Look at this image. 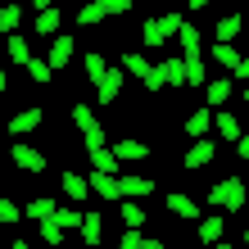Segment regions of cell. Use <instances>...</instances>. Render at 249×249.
<instances>
[{
	"mask_svg": "<svg viewBox=\"0 0 249 249\" xmlns=\"http://www.w3.org/2000/svg\"><path fill=\"white\" fill-rule=\"evenodd\" d=\"M181 23H186V14H177V9H168L163 18H145V23H141V41H145L150 50H163L168 41L181 32Z\"/></svg>",
	"mask_w": 249,
	"mask_h": 249,
	"instance_id": "cell-1",
	"label": "cell"
},
{
	"mask_svg": "<svg viewBox=\"0 0 249 249\" xmlns=\"http://www.w3.org/2000/svg\"><path fill=\"white\" fill-rule=\"evenodd\" d=\"M245 177H222V181H213V190H209V204L213 209H222V213H240L245 209Z\"/></svg>",
	"mask_w": 249,
	"mask_h": 249,
	"instance_id": "cell-2",
	"label": "cell"
},
{
	"mask_svg": "<svg viewBox=\"0 0 249 249\" xmlns=\"http://www.w3.org/2000/svg\"><path fill=\"white\" fill-rule=\"evenodd\" d=\"M72 127L82 131V141H86V150H91V145H105V127H100V118L86 105H72Z\"/></svg>",
	"mask_w": 249,
	"mask_h": 249,
	"instance_id": "cell-3",
	"label": "cell"
},
{
	"mask_svg": "<svg viewBox=\"0 0 249 249\" xmlns=\"http://www.w3.org/2000/svg\"><path fill=\"white\" fill-rule=\"evenodd\" d=\"M213 154H217V145L209 136H195V141H190V150H186V159H181V168L186 172H199V168L213 163Z\"/></svg>",
	"mask_w": 249,
	"mask_h": 249,
	"instance_id": "cell-4",
	"label": "cell"
},
{
	"mask_svg": "<svg viewBox=\"0 0 249 249\" xmlns=\"http://www.w3.org/2000/svg\"><path fill=\"white\" fill-rule=\"evenodd\" d=\"M9 163H14V168H23V172H46V163H50V159L41 154V150H32V145L14 141V150H9Z\"/></svg>",
	"mask_w": 249,
	"mask_h": 249,
	"instance_id": "cell-5",
	"label": "cell"
},
{
	"mask_svg": "<svg viewBox=\"0 0 249 249\" xmlns=\"http://www.w3.org/2000/svg\"><path fill=\"white\" fill-rule=\"evenodd\" d=\"M41 123H46V109H18V113H14V118H9V136H27V131H36Z\"/></svg>",
	"mask_w": 249,
	"mask_h": 249,
	"instance_id": "cell-6",
	"label": "cell"
},
{
	"mask_svg": "<svg viewBox=\"0 0 249 249\" xmlns=\"http://www.w3.org/2000/svg\"><path fill=\"white\" fill-rule=\"evenodd\" d=\"M91 190H95V195H105V199H113V204L123 199V181H118V172H100V168H91Z\"/></svg>",
	"mask_w": 249,
	"mask_h": 249,
	"instance_id": "cell-7",
	"label": "cell"
},
{
	"mask_svg": "<svg viewBox=\"0 0 249 249\" xmlns=\"http://www.w3.org/2000/svg\"><path fill=\"white\" fill-rule=\"evenodd\" d=\"M123 72H127V68H109L105 77L95 82V100H100V105H113V100H118V91H123Z\"/></svg>",
	"mask_w": 249,
	"mask_h": 249,
	"instance_id": "cell-8",
	"label": "cell"
},
{
	"mask_svg": "<svg viewBox=\"0 0 249 249\" xmlns=\"http://www.w3.org/2000/svg\"><path fill=\"white\" fill-rule=\"evenodd\" d=\"M113 154H118L123 163H145V159H150V145L136 141V136H123V141H113Z\"/></svg>",
	"mask_w": 249,
	"mask_h": 249,
	"instance_id": "cell-9",
	"label": "cell"
},
{
	"mask_svg": "<svg viewBox=\"0 0 249 249\" xmlns=\"http://www.w3.org/2000/svg\"><path fill=\"white\" fill-rule=\"evenodd\" d=\"M213 127H217V136H222L227 145H236V141L245 136V127H240V118H236L231 109H217V113H213Z\"/></svg>",
	"mask_w": 249,
	"mask_h": 249,
	"instance_id": "cell-10",
	"label": "cell"
},
{
	"mask_svg": "<svg viewBox=\"0 0 249 249\" xmlns=\"http://www.w3.org/2000/svg\"><path fill=\"white\" fill-rule=\"evenodd\" d=\"M72 54H77V41H72V36H54L46 59H50V68H54V72H59V68H68V64H72Z\"/></svg>",
	"mask_w": 249,
	"mask_h": 249,
	"instance_id": "cell-11",
	"label": "cell"
},
{
	"mask_svg": "<svg viewBox=\"0 0 249 249\" xmlns=\"http://www.w3.org/2000/svg\"><path fill=\"white\" fill-rule=\"evenodd\" d=\"M231 91H236V86H231V77H217V82H204V105H209V109H222L227 100H231Z\"/></svg>",
	"mask_w": 249,
	"mask_h": 249,
	"instance_id": "cell-12",
	"label": "cell"
},
{
	"mask_svg": "<svg viewBox=\"0 0 249 249\" xmlns=\"http://www.w3.org/2000/svg\"><path fill=\"white\" fill-rule=\"evenodd\" d=\"M32 23H36V36H46V41H50V36H59L64 14H59V5H50V9H36V18H32Z\"/></svg>",
	"mask_w": 249,
	"mask_h": 249,
	"instance_id": "cell-13",
	"label": "cell"
},
{
	"mask_svg": "<svg viewBox=\"0 0 249 249\" xmlns=\"http://www.w3.org/2000/svg\"><path fill=\"white\" fill-rule=\"evenodd\" d=\"M159 68H163V77L172 91H186V59L181 54H168V59H159Z\"/></svg>",
	"mask_w": 249,
	"mask_h": 249,
	"instance_id": "cell-14",
	"label": "cell"
},
{
	"mask_svg": "<svg viewBox=\"0 0 249 249\" xmlns=\"http://www.w3.org/2000/svg\"><path fill=\"white\" fill-rule=\"evenodd\" d=\"M86 159H91V168H100V172H118V163H123V159L113 154V145H91Z\"/></svg>",
	"mask_w": 249,
	"mask_h": 249,
	"instance_id": "cell-15",
	"label": "cell"
},
{
	"mask_svg": "<svg viewBox=\"0 0 249 249\" xmlns=\"http://www.w3.org/2000/svg\"><path fill=\"white\" fill-rule=\"evenodd\" d=\"M168 209L177 213V217H186V222H199V199L181 195V190H172V195H168Z\"/></svg>",
	"mask_w": 249,
	"mask_h": 249,
	"instance_id": "cell-16",
	"label": "cell"
},
{
	"mask_svg": "<svg viewBox=\"0 0 249 249\" xmlns=\"http://www.w3.org/2000/svg\"><path fill=\"white\" fill-rule=\"evenodd\" d=\"M59 186H64L68 199H86V195H91V177H82V172H72V168L59 177Z\"/></svg>",
	"mask_w": 249,
	"mask_h": 249,
	"instance_id": "cell-17",
	"label": "cell"
},
{
	"mask_svg": "<svg viewBox=\"0 0 249 249\" xmlns=\"http://www.w3.org/2000/svg\"><path fill=\"white\" fill-rule=\"evenodd\" d=\"M209 131H213V109L204 105V109H195V113L186 118V136L195 141V136H209Z\"/></svg>",
	"mask_w": 249,
	"mask_h": 249,
	"instance_id": "cell-18",
	"label": "cell"
},
{
	"mask_svg": "<svg viewBox=\"0 0 249 249\" xmlns=\"http://www.w3.org/2000/svg\"><path fill=\"white\" fill-rule=\"evenodd\" d=\"M123 195H131V199H145V195H154V181L150 177H136V172H123Z\"/></svg>",
	"mask_w": 249,
	"mask_h": 249,
	"instance_id": "cell-19",
	"label": "cell"
},
{
	"mask_svg": "<svg viewBox=\"0 0 249 249\" xmlns=\"http://www.w3.org/2000/svg\"><path fill=\"white\" fill-rule=\"evenodd\" d=\"M77 231H82V240L95 249L100 240H105V236H100V231H105V217H100L95 209H91V213H82V227H77Z\"/></svg>",
	"mask_w": 249,
	"mask_h": 249,
	"instance_id": "cell-20",
	"label": "cell"
},
{
	"mask_svg": "<svg viewBox=\"0 0 249 249\" xmlns=\"http://www.w3.org/2000/svg\"><path fill=\"white\" fill-rule=\"evenodd\" d=\"M123 68L131 72L136 82H145V77H154V64L145 59V54H131V50H123Z\"/></svg>",
	"mask_w": 249,
	"mask_h": 249,
	"instance_id": "cell-21",
	"label": "cell"
},
{
	"mask_svg": "<svg viewBox=\"0 0 249 249\" xmlns=\"http://www.w3.org/2000/svg\"><path fill=\"white\" fill-rule=\"evenodd\" d=\"M195 236L204 240V245H217V240H222V217H199V222H195Z\"/></svg>",
	"mask_w": 249,
	"mask_h": 249,
	"instance_id": "cell-22",
	"label": "cell"
},
{
	"mask_svg": "<svg viewBox=\"0 0 249 249\" xmlns=\"http://www.w3.org/2000/svg\"><path fill=\"white\" fill-rule=\"evenodd\" d=\"M123 249H163V240L141 236V227H127V231H123Z\"/></svg>",
	"mask_w": 249,
	"mask_h": 249,
	"instance_id": "cell-23",
	"label": "cell"
},
{
	"mask_svg": "<svg viewBox=\"0 0 249 249\" xmlns=\"http://www.w3.org/2000/svg\"><path fill=\"white\" fill-rule=\"evenodd\" d=\"M5 54H9V59H14V64H18V68H27V64H32V59H36V54H32V50H27V41H23L18 32H14V36H9V46H5Z\"/></svg>",
	"mask_w": 249,
	"mask_h": 249,
	"instance_id": "cell-24",
	"label": "cell"
},
{
	"mask_svg": "<svg viewBox=\"0 0 249 249\" xmlns=\"http://www.w3.org/2000/svg\"><path fill=\"white\" fill-rule=\"evenodd\" d=\"M118 209H123V227H145V209H141L131 195H123V199H118Z\"/></svg>",
	"mask_w": 249,
	"mask_h": 249,
	"instance_id": "cell-25",
	"label": "cell"
},
{
	"mask_svg": "<svg viewBox=\"0 0 249 249\" xmlns=\"http://www.w3.org/2000/svg\"><path fill=\"white\" fill-rule=\"evenodd\" d=\"M18 23H23V5L14 0V5H5V9H0V32H5V36H14V32H18Z\"/></svg>",
	"mask_w": 249,
	"mask_h": 249,
	"instance_id": "cell-26",
	"label": "cell"
},
{
	"mask_svg": "<svg viewBox=\"0 0 249 249\" xmlns=\"http://www.w3.org/2000/svg\"><path fill=\"white\" fill-rule=\"evenodd\" d=\"M240 27H245L240 14H222V18H217V41H236V36H240Z\"/></svg>",
	"mask_w": 249,
	"mask_h": 249,
	"instance_id": "cell-27",
	"label": "cell"
},
{
	"mask_svg": "<svg viewBox=\"0 0 249 249\" xmlns=\"http://www.w3.org/2000/svg\"><path fill=\"white\" fill-rule=\"evenodd\" d=\"M177 41H181V54H199V27L195 23H181V32H177Z\"/></svg>",
	"mask_w": 249,
	"mask_h": 249,
	"instance_id": "cell-28",
	"label": "cell"
},
{
	"mask_svg": "<svg viewBox=\"0 0 249 249\" xmlns=\"http://www.w3.org/2000/svg\"><path fill=\"white\" fill-rule=\"evenodd\" d=\"M64 231H68V227H64L54 213H50V217H41V240H46V245H59V240H64Z\"/></svg>",
	"mask_w": 249,
	"mask_h": 249,
	"instance_id": "cell-29",
	"label": "cell"
},
{
	"mask_svg": "<svg viewBox=\"0 0 249 249\" xmlns=\"http://www.w3.org/2000/svg\"><path fill=\"white\" fill-rule=\"evenodd\" d=\"M213 59L222 64V68H231V72H236V64H240V50L231 46V41H217V46H213Z\"/></svg>",
	"mask_w": 249,
	"mask_h": 249,
	"instance_id": "cell-30",
	"label": "cell"
},
{
	"mask_svg": "<svg viewBox=\"0 0 249 249\" xmlns=\"http://www.w3.org/2000/svg\"><path fill=\"white\" fill-rule=\"evenodd\" d=\"M105 72H109L105 54H100V50H86V77H91V86H95L100 77H105Z\"/></svg>",
	"mask_w": 249,
	"mask_h": 249,
	"instance_id": "cell-31",
	"label": "cell"
},
{
	"mask_svg": "<svg viewBox=\"0 0 249 249\" xmlns=\"http://www.w3.org/2000/svg\"><path fill=\"white\" fill-rule=\"evenodd\" d=\"M50 213H59V204H54L50 195H41V199H27V217H36V222H41V217H50Z\"/></svg>",
	"mask_w": 249,
	"mask_h": 249,
	"instance_id": "cell-32",
	"label": "cell"
},
{
	"mask_svg": "<svg viewBox=\"0 0 249 249\" xmlns=\"http://www.w3.org/2000/svg\"><path fill=\"white\" fill-rule=\"evenodd\" d=\"M105 18H109V14H105V9H100V5H95V0H91V5H82V9H77V23H82V27H100V23H105Z\"/></svg>",
	"mask_w": 249,
	"mask_h": 249,
	"instance_id": "cell-33",
	"label": "cell"
},
{
	"mask_svg": "<svg viewBox=\"0 0 249 249\" xmlns=\"http://www.w3.org/2000/svg\"><path fill=\"white\" fill-rule=\"evenodd\" d=\"M186 59V86H204V59L199 54H181Z\"/></svg>",
	"mask_w": 249,
	"mask_h": 249,
	"instance_id": "cell-34",
	"label": "cell"
},
{
	"mask_svg": "<svg viewBox=\"0 0 249 249\" xmlns=\"http://www.w3.org/2000/svg\"><path fill=\"white\" fill-rule=\"evenodd\" d=\"M50 72H54L50 59H32V64H27V77H32L36 86H46V82H50Z\"/></svg>",
	"mask_w": 249,
	"mask_h": 249,
	"instance_id": "cell-35",
	"label": "cell"
},
{
	"mask_svg": "<svg viewBox=\"0 0 249 249\" xmlns=\"http://www.w3.org/2000/svg\"><path fill=\"white\" fill-rule=\"evenodd\" d=\"M27 209H18V204H14V199H0V222H5V227H18V217H23Z\"/></svg>",
	"mask_w": 249,
	"mask_h": 249,
	"instance_id": "cell-36",
	"label": "cell"
},
{
	"mask_svg": "<svg viewBox=\"0 0 249 249\" xmlns=\"http://www.w3.org/2000/svg\"><path fill=\"white\" fill-rule=\"evenodd\" d=\"M95 5L105 9L109 18H118V14H127V9H131V0H95Z\"/></svg>",
	"mask_w": 249,
	"mask_h": 249,
	"instance_id": "cell-37",
	"label": "cell"
},
{
	"mask_svg": "<svg viewBox=\"0 0 249 249\" xmlns=\"http://www.w3.org/2000/svg\"><path fill=\"white\" fill-rule=\"evenodd\" d=\"M54 217H59L68 231H72V227H82V213H77V209H68V204H59V213H54Z\"/></svg>",
	"mask_w": 249,
	"mask_h": 249,
	"instance_id": "cell-38",
	"label": "cell"
},
{
	"mask_svg": "<svg viewBox=\"0 0 249 249\" xmlns=\"http://www.w3.org/2000/svg\"><path fill=\"white\" fill-rule=\"evenodd\" d=\"M231 77H240V82L249 77V54H240V64H236V72H231Z\"/></svg>",
	"mask_w": 249,
	"mask_h": 249,
	"instance_id": "cell-39",
	"label": "cell"
},
{
	"mask_svg": "<svg viewBox=\"0 0 249 249\" xmlns=\"http://www.w3.org/2000/svg\"><path fill=\"white\" fill-rule=\"evenodd\" d=\"M236 154H240V159H245V163H249V131H245V136L236 141Z\"/></svg>",
	"mask_w": 249,
	"mask_h": 249,
	"instance_id": "cell-40",
	"label": "cell"
},
{
	"mask_svg": "<svg viewBox=\"0 0 249 249\" xmlns=\"http://www.w3.org/2000/svg\"><path fill=\"white\" fill-rule=\"evenodd\" d=\"M186 5H190V9H209L213 0H186Z\"/></svg>",
	"mask_w": 249,
	"mask_h": 249,
	"instance_id": "cell-41",
	"label": "cell"
},
{
	"mask_svg": "<svg viewBox=\"0 0 249 249\" xmlns=\"http://www.w3.org/2000/svg\"><path fill=\"white\" fill-rule=\"evenodd\" d=\"M240 100H245V105H249V77H245V86H240Z\"/></svg>",
	"mask_w": 249,
	"mask_h": 249,
	"instance_id": "cell-42",
	"label": "cell"
},
{
	"mask_svg": "<svg viewBox=\"0 0 249 249\" xmlns=\"http://www.w3.org/2000/svg\"><path fill=\"white\" fill-rule=\"evenodd\" d=\"M32 5H36V9H50V5H54V0H32Z\"/></svg>",
	"mask_w": 249,
	"mask_h": 249,
	"instance_id": "cell-43",
	"label": "cell"
},
{
	"mask_svg": "<svg viewBox=\"0 0 249 249\" xmlns=\"http://www.w3.org/2000/svg\"><path fill=\"white\" fill-rule=\"evenodd\" d=\"M245 245H249V231H245Z\"/></svg>",
	"mask_w": 249,
	"mask_h": 249,
	"instance_id": "cell-44",
	"label": "cell"
},
{
	"mask_svg": "<svg viewBox=\"0 0 249 249\" xmlns=\"http://www.w3.org/2000/svg\"><path fill=\"white\" fill-rule=\"evenodd\" d=\"M163 5H172V0H163Z\"/></svg>",
	"mask_w": 249,
	"mask_h": 249,
	"instance_id": "cell-45",
	"label": "cell"
}]
</instances>
